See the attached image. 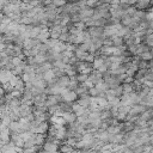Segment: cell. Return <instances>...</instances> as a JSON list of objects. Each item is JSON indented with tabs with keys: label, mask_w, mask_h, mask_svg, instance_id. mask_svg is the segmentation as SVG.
<instances>
[{
	"label": "cell",
	"mask_w": 153,
	"mask_h": 153,
	"mask_svg": "<svg viewBox=\"0 0 153 153\" xmlns=\"http://www.w3.org/2000/svg\"><path fill=\"white\" fill-rule=\"evenodd\" d=\"M62 116H64V120L65 121H68V122H73L75 120V116L72 115V114H64Z\"/></svg>",
	"instance_id": "3957f363"
},
{
	"label": "cell",
	"mask_w": 153,
	"mask_h": 153,
	"mask_svg": "<svg viewBox=\"0 0 153 153\" xmlns=\"http://www.w3.org/2000/svg\"><path fill=\"white\" fill-rule=\"evenodd\" d=\"M108 86H109V85H108L107 83H98L96 87H97L100 92H103V91H107V90H108Z\"/></svg>",
	"instance_id": "6da1fadb"
},
{
	"label": "cell",
	"mask_w": 153,
	"mask_h": 153,
	"mask_svg": "<svg viewBox=\"0 0 153 153\" xmlns=\"http://www.w3.org/2000/svg\"><path fill=\"white\" fill-rule=\"evenodd\" d=\"M141 56H142V59H145V60H149V59L152 58V55H151L149 53H142Z\"/></svg>",
	"instance_id": "277c9868"
},
{
	"label": "cell",
	"mask_w": 153,
	"mask_h": 153,
	"mask_svg": "<svg viewBox=\"0 0 153 153\" xmlns=\"http://www.w3.org/2000/svg\"><path fill=\"white\" fill-rule=\"evenodd\" d=\"M44 80H47V81H50V80H53L54 79V73L52 72V71H48V72H45L44 73Z\"/></svg>",
	"instance_id": "7a4b0ae2"
},
{
	"label": "cell",
	"mask_w": 153,
	"mask_h": 153,
	"mask_svg": "<svg viewBox=\"0 0 153 153\" xmlns=\"http://www.w3.org/2000/svg\"><path fill=\"white\" fill-rule=\"evenodd\" d=\"M147 18H148L149 20H153V13H149V15L147 16Z\"/></svg>",
	"instance_id": "5b68a950"
}]
</instances>
